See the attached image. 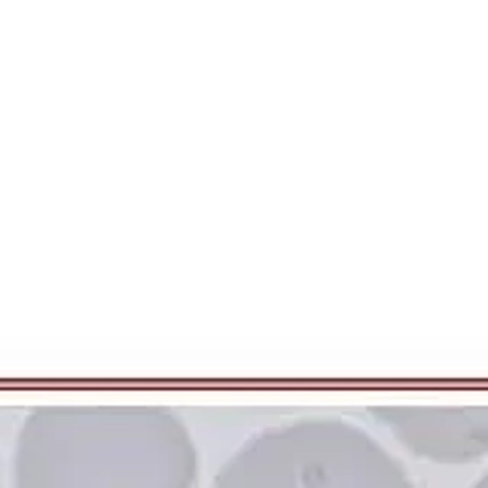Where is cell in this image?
Masks as SVG:
<instances>
[{
    "label": "cell",
    "mask_w": 488,
    "mask_h": 488,
    "mask_svg": "<svg viewBox=\"0 0 488 488\" xmlns=\"http://www.w3.org/2000/svg\"><path fill=\"white\" fill-rule=\"evenodd\" d=\"M211 488H415L406 467L363 427L296 418L244 439Z\"/></svg>",
    "instance_id": "7a4b0ae2"
},
{
    "label": "cell",
    "mask_w": 488,
    "mask_h": 488,
    "mask_svg": "<svg viewBox=\"0 0 488 488\" xmlns=\"http://www.w3.org/2000/svg\"><path fill=\"white\" fill-rule=\"evenodd\" d=\"M372 415L427 461L464 464L488 455V406H376Z\"/></svg>",
    "instance_id": "3957f363"
},
{
    "label": "cell",
    "mask_w": 488,
    "mask_h": 488,
    "mask_svg": "<svg viewBox=\"0 0 488 488\" xmlns=\"http://www.w3.org/2000/svg\"><path fill=\"white\" fill-rule=\"evenodd\" d=\"M473 488H488V473H485V476H482V479H479V482H476V485H473Z\"/></svg>",
    "instance_id": "277c9868"
},
{
    "label": "cell",
    "mask_w": 488,
    "mask_h": 488,
    "mask_svg": "<svg viewBox=\"0 0 488 488\" xmlns=\"http://www.w3.org/2000/svg\"><path fill=\"white\" fill-rule=\"evenodd\" d=\"M198 452L168 406L52 403L21 421L12 488H195Z\"/></svg>",
    "instance_id": "6da1fadb"
}]
</instances>
